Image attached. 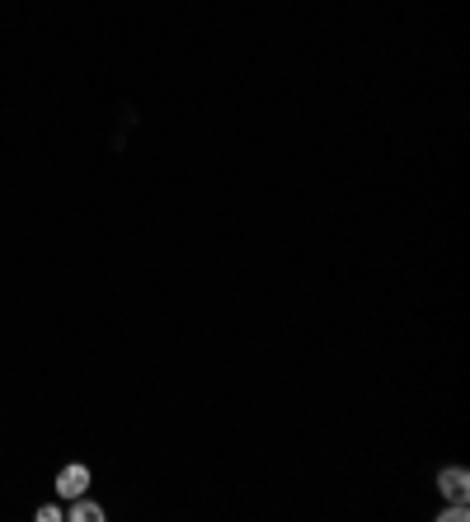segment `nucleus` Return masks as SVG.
I'll list each match as a JSON object with an SVG mask.
<instances>
[{
	"label": "nucleus",
	"instance_id": "obj_1",
	"mask_svg": "<svg viewBox=\"0 0 470 522\" xmlns=\"http://www.w3.org/2000/svg\"><path fill=\"white\" fill-rule=\"evenodd\" d=\"M85 489H90L85 466H62V471H57V494H62V499H80Z\"/></svg>",
	"mask_w": 470,
	"mask_h": 522
},
{
	"label": "nucleus",
	"instance_id": "obj_2",
	"mask_svg": "<svg viewBox=\"0 0 470 522\" xmlns=\"http://www.w3.org/2000/svg\"><path fill=\"white\" fill-rule=\"evenodd\" d=\"M437 489L447 494V499H465V489H470V476L461 471V466H447V471L437 476Z\"/></svg>",
	"mask_w": 470,
	"mask_h": 522
},
{
	"label": "nucleus",
	"instance_id": "obj_3",
	"mask_svg": "<svg viewBox=\"0 0 470 522\" xmlns=\"http://www.w3.org/2000/svg\"><path fill=\"white\" fill-rule=\"evenodd\" d=\"M71 522H99L104 517V508H95V504H85V494L80 499H71V513H66Z\"/></svg>",
	"mask_w": 470,
	"mask_h": 522
},
{
	"label": "nucleus",
	"instance_id": "obj_4",
	"mask_svg": "<svg viewBox=\"0 0 470 522\" xmlns=\"http://www.w3.org/2000/svg\"><path fill=\"white\" fill-rule=\"evenodd\" d=\"M470 513H465V499H456V508H447V513H442V522H465Z\"/></svg>",
	"mask_w": 470,
	"mask_h": 522
}]
</instances>
